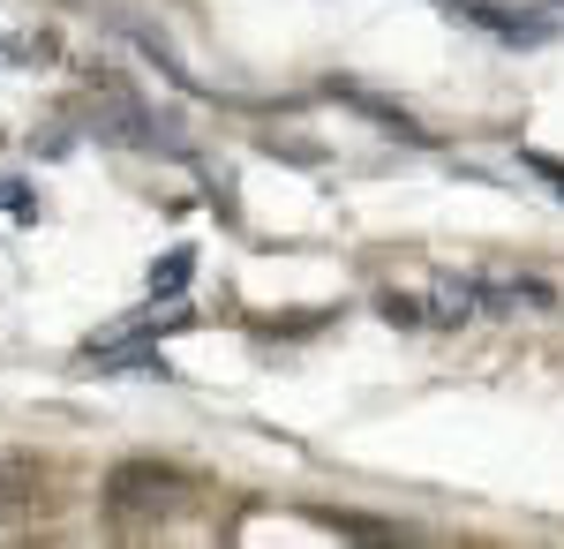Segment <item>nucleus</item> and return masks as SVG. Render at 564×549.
<instances>
[{
    "mask_svg": "<svg viewBox=\"0 0 564 549\" xmlns=\"http://www.w3.org/2000/svg\"><path fill=\"white\" fill-rule=\"evenodd\" d=\"M188 497V482H181L174 466H151V460H129L106 474V505L121 512V519H166V512Z\"/></svg>",
    "mask_w": 564,
    "mask_h": 549,
    "instance_id": "nucleus-1",
    "label": "nucleus"
},
{
    "mask_svg": "<svg viewBox=\"0 0 564 549\" xmlns=\"http://www.w3.org/2000/svg\"><path fill=\"white\" fill-rule=\"evenodd\" d=\"M188 271H196V256H188V249H166L159 263H151V301H174L181 287H188Z\"/></svg>",
    "mask_w": 564,
    "mask_h": 549,
    "instance_id": "nucleus-2",
    "label": "nucleus"
},
{
    "mask_svg": "<svg viewBox=\"0 0 564 549\" xmlns=\"http://www.w3.org/2000/svg\"><path fill=\"white\" fill-rule=\"evenodd\" d=\"M0 212H8V218H39V204H31L23 181H0Z\"/></svg>",
    "mask_w": 564,
    "mask_h": 549,
    "instance_id": "nucleus-3",
    "label": "nucleus"
},
{
    "mask_svg": "<svg viewBox=\"0 0 564 549\" xmlns=\"http://www.w3.org/2000/svg\"><path fill=\"white\" fill-rule=\"evenodd\" d=\"M384 316H391V324H430V309L406 301V294H384Z\"/></svg>",
    "mask_w": 564,
    "mask_h": 549,
    "instance_id": "nucleus-4",
    "label": "nucleus"
},
{
    "mask_svg": "<svg viewBox=\"0 0 564 549\" xmlns=\"http://www.w3.org/2000/svg\"><path fill=\"white\" fill-rule=\"evenodd\" d=\"M527 166H534V173H542V181H550V189L564 196V159H527Z\"/></svg>",
    "mask_w": 564,
    "mask_h": 549,
    "instance_id": "nucleus-5",
    "label": "nucleus"
}]
</instances>
